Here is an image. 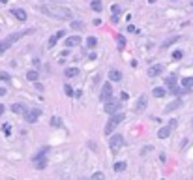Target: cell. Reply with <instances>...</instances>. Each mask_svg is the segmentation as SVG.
<instances>
[{
    "label": "cell",
    "instance_id": "obj_1",
    "mask_svg": "<svg viewBox=\"0 0 193 180\" xmlns=\"http://www.w3.org/2000/svg\"><path fill=\"white\" fill-rule=\"evenodd\" d=\"M41 11H43V13H47L49 17L62 19V21H71V17H73L71 9L62 8V6H54V4H41Z\"/></svg>",
    "mask_w": 193,
    "mask_h": 180
},
{
    "label": "cell",
    "instance_id": "obj_2",
    "mask_svg": "<svg viewBox=\"0 0 193 180\" xmlns=\"http://www.w3.org/2000/svg\"><path fill=\"white\" fill-rule=\"evenodd\" d=\"M120 109H122V103H120V101H114V100H111V98H109V100L105 101V105H103V111H105L107 115L118 113Z\"/></svg>",
    "mask_w": 193,
    "mask_h": 180
},
{
    "label": "cell",
    "instance_id": "obj_3",
    "mask_svg": "<svg viewBox=\"0 0 193 180\" xmlns=\"http://www.w3.org/2000/svg\"><path fill=\"white\" fill-rule=\"evenodd\" d=\"M109 147H111V150H113V152H118V150L124 147V137H122L120 133L113 135V137L109 139Z\"/></svg>",
    "mask_w": 193,
    "mask_h": 180
},
{
    "label": "cell",
    "instance_id": "obj_4",
    "mask_svg": "<svg viewBox=\"0 0 193 180\" xmlns=\"http://www.w3.org/2000/svg\"><path fill=\"white\" fill-rule=\"evenodd\" d=\"M111 96H113V86H111V83H103V85H101V92H99V101L105 103Z\"/></svg>",
    "mask_w": 193,
    "mask_h": 180
},
{
    "label": "cell",
    "instance_id": "obj_5",
    "mask_svg": "<svg viewBox=\"0 0 193 180\" xmlns=\"http://www.w3.org/2000/svg\"><path fill=\"white\" fill-rule=\"evenodd\" d=\"M39 116H41V109H32V111L26 109V111H24V120L30 122V124H34Z\"/></svg>",
    "mask_w": 193,
    "mask_h": 180
},
{
    "label": "cell",
    "instance_id": "obj_6",
    "mask_svg": "<svg viewBox=\"0 0 193 180\" xmlns=\"http://www.w3.org/2000/svg\"><path fill=\"white\" fill-rule=\"evenodd\" d=\"M150 77H158V75H161L163 73V66L161 64H154V66H150L148 68V71H146Z\"/></svg>",
    "mask_w": 193,
    "mask_h": 180
},
{
    "label": "cell",
    "instance_id": "obj_7",
    "mask_svg": "<svg viewBox=\"0 0 193 180\" xmlns=\"http://www.w3.org/2000/svg\"><path fill=\"white\" fill-rule=\"evenodd\" d=\"M81 41H83V39H81V36H69V38L66 39V43H64V45H66V47H77Z\"/></svg>",
    "mask_w": 193,
    "mask_h": 180
},
{
    "label": "cell",
    "instance_id": "obj_8",
    "mask_svg": "<svg viewBox=\"0 0 193 180\" xmlns=\"http://www.w3.org/2000/svg\"><path fill=\"white\" fill-rule=\"evenodd\" d=\"M11 13H13L15 19H19V21H26V11H24V9H21V8H13Z\"/></svg>",
    "mask_w": 193,
    "mask_h": 180
},
{
    "label": "cell",
    "instance_id": "obj_9",
    "mask_svg": "<svg viewBox=\"0 0 193 180\" xmlns=\"http://www.w3.org/2000/svg\"><path fill=\"white\" fill-rule=\"evenodd\" d=\"M11 111H13L15 115H24L26 105H24V103H13V105H11Z\"/></svg>",
    "mask_w": 193,
    "mask_h": 180
},
{
    "label": "cell",
    "instance_id": "obj_10",
    "mask_svg": "<svg viewBox=\"0 0 193 180\" xmlns=\"http://www.w3.org/2000/svg\"><path fill=\"white\" fill-rule=\"evenodd\" d=\"M124 118H126V115H124V113H120V111H118V113H113V115H111V120H113L114 124H120V122H122Z\"/></svg>",
    "mask_w": 193,
    "mask_h": 180
},
{
    "label": "cell",
    "instance_id": "obj_11",
    "mask_svg": "<svg viewBox=\"0 0 193 180\" xmlns=\"http://www.w3.org/2000/svg\"><path fill=\"white\" fill-rule=\"evenodd\" d=\"M26 79H28V81H34V83H36V81L39 79V73H38L36 69H28V71H26Z\"/></svg>",
    "mask_w": 193,
    "mask_h": 180
},
{
    "label": "cell",
    "instance_id": "obj_12",
    "mask_svg": "<svg viewBox=\"0 0 193 180\" xmlns=\"http://www.w3.org/2000/svg\"><path fill=\"white\" fill-rule=\"evenodd\" d=\"M64 75H66L68 79H71V77H77V75H79V69H77V68H68V69L64 71Z\"/></svg>",
    "mask_w": 193,
    "mask_h": 180
},
{
    "label": "cell",
    "instance_id": "obj_13",
    "mask_svg": "<svg viewBox=\"0 0 193 180\" xmlns=\"http://www.w3.org/2000/svg\"><path fill=\"white\" fill-rule=\"evenodd\" d=\"M109 79H111V81H120V79H122V73H120L118 69H111V71H109Z\"/></svg>",
    "mask_w": 193,
    "mask_h": 180
},
{
    "label": "cell",
    "instance_id": "obj_14",
    "mask_svg": "<svg viewBox=\"0 0 193 180\" xmlns=\"http://www.w3.org/2000/svg\"><path fill=\"white\" fill-rule=\"evenodd\" d=\"M165 94H167V90H165V88H161V86H158V88H154V90H152V96H154V98H163Z\"/></svg>",
    "mask_w": 193,
    "mask_h": 180
},
{
    "label": "cell",
    "instance_id": "obj_15",
    "mask_svg": "<svg viewBox=\"0 0 193 180\" xmlns=\"http://www.w3.org/2000/svg\"><path fill=\"white\" fill-rule=\"evenodd\" d=\"M169 135H171V128H160V131H158L160 139H167Z\"/></svg>",
    "mask_w": 193,
    "mask_h": 180
},
{
    "label": "cell",
    "instance_id": "obj_16",
    "mask_svg": "<svg viewBox=\"0 0 193 180\" xmlns=\"http://www.w3.org/2000/svg\"><path fill=\"white\" fill-rule=\"evenodd\" d=\"M126 162H116L114 165H113V169H114V173H122V171H126Z\"/></svg>",
    "mask_w": 193,
    "mask_h": 180
},
{
    "label": "cell",
    "instance_id": "obj_17",
    "mask_svg": "<svg viewBox=\"0 0 193 180\" xmlns=\"http://www.w3.org/2000/svg\"><path fill=\"white\" fill-rule=\"evenodd\" d=\"M180 105H182V101H180V100H176V101H173L171 105H167V107H165V113H171V111H175V109H178Z\"/></svg>",
    "mask_w": 193,
    "mask_h": 180
},
{
    "label": "cell",
    "instance_id": "obj_18",
    "mask_svg": "<svg viewBox=\"0 0 193 180\" xmlns=\"http://www.w3.org/2000/svg\"><path fill=\"white\" fill-rule=\"evenodd\" d=\"M34 162H36V169H45V167H47L45 156H43V158H38V160H34Z\"/></svg>",
    "mask_w": 193,
    "mask_h": 180
},
{
    "label": "cell",
    "instance_id": "obj_19",
    "mask_svg": "<svg viewBox=\"0 0 193 180\" xmlns=\"http://www.w3.org/2000/svg\"><path fill=\"white\" fill-rule=\"evenodd\" d=\"M114 128H116V124H114L113 120H109V122H107V126H105V135H111V133L114 131Z\"/></svg>",
    "mask_w": 193,
    "mask_h": 180
},
{
    "label": "cell",
    "instance_id": "obj_20",
    "mask_svg": "<svg viewBox=\"0 0 193 180\" xmlns=\"http://www.w3.org/2000/svg\"><path fill=\"white\" fill-rule=\"evenodd\" d=\"M90 6H92L94 11H101V9H103V2H101V0H92Z\"/></svg>",
    "mask_w": 193,
    "mask_h": 180
},
{
    "label": "cell",
    "instance_id": "obj_21",
    "mask_svg": "<svg viewBox=\"0 0 193 180\" xmlns=\"http://www.w3.org/2000/svg\"><path fill=\"white\" fill-rule=\"evenodd\" d=\"M58 39H60V38H58L56 34H53V36L49 38V43H47V47H49V49H53V47H54V45L58 43Z\"/></svg>",
    "mask_w": 193,
    "mask_h": 180
},
{
    "label": "cell",
    "instance_id": "obj_22",
    "mask_svg": "<svg viewBox=\"0 0 193 180\" xmlns=\"http://www.w3.org/2000/svg\"><path fill=\"white\" fill-rule=\"evenodd\" d=\"M98 45V38H94V36H90V38H86V47H90V49H94Z\"/></svg>",
    "mask_w": 193,
    "mask_h": 180
},
{
    "label": "cell",
    "instance_id": "obj_23",
    "mask_svg": "<svg viewBox=\"0 0 193 180\" xmlns=\"http://www.w3.org/2000/svg\"><path fill=\"white\" fill-rule=\"evenodd\" d=\"M145 101H146V98H145V96H141V98H139V103H137V107H135V111H137V113H141V111L145 109V105H146Z\"/></svg>",
    "mask_w": 193,
    "mask_h": 180
},
{
    "label": "cell",
    "instance_id": "obj_24",
    "mask_svg": "<svg viewBox=\"0 0 193 180\" xmlns=\"http://www.w3.org/2000/svg\"><path fill=\"white\" fill-rule=\"evenodd\" d=\"M182 86H184V88H191L193 86V77H184V79H182Z\"/></svg>",
    "mask_w": 193,
    "mask_h": 180
},
{
    "label": "cell",
    "instance_id": "obj_25",
    "mask_svg": "<svg viewBox=\"0 0 193 180\" xmlns=\"http://www.w3.org/2000/svg\"><path fill=\"white\" fill-rule=\"evenodd\" d=\"M71 28H75V30H83V28H84V23H81V21H71Z\"/></svg>",
    "mask_w": 193,
    "mask_h": 180
},
{
    "label": "cell",
    "instance_id": "obj_26",
    "mask_svg": "<svg viewBox=\"0 0 193 180\" xmlns=\"http://www.w3.org/2000/svg\"><path fill=\"white\" fill-rule=\"evenodd\" d=\"M180 39V36H175V38H171V39H167L165 43H161V49H165V47H169L171 43H175V41H178Z\"/></svg>",
    "mask_w": 193,
    "mask_h": 180
},
{
    "label": "cell",
    "instance_id": "obj_27",
    "mask_svg": "<svg viewBox=\"0 0 193 180\" xmlns=\"http://www.w3.org/2000/svg\"><path fill=\"white\" fill-rule=\"evenodd\" d=\"M165 83H167V86H169V88H175V86H176V77H175V75H173V77H167V81H165Z\"/></svg>",
    "mask_w": 193,
    "mask_h": 180
},
{
    "label": "cell",
    "instance_id": "obj_28",
    "mask_svg": "<svg viewBox=\"0 0 193 180\" xmlns=\"http://www.w3.org/2000/svg\"><path fill=\"white\" fill-rule=\"evenodd\" d=\"M51 126H53V128H60V126H62V120H60L58 116H53V118H51Z\"/></svg>",
    "mask_w": 193,
    "mask_h": 180
},
{
    "label": "cell",
    "instance_id": "obj_29",
    "mask_svg": "<svg viewBox=\"0 0 193 180\" xmlns=\"http://www.w3.org/2000/svg\"><path fill=\"white\" fill-rule=\"evenodd\" d=\"M64 92H66V96H75V92L69 85H64Z\"/></svg>",
    "mask_w": 193,
    "mask_h": 180
},
{
    "label": "cell",
    "instance_id": "obj_30",
    "mask_svg": "<svg viewBox=\"0 0 193 180\" xmlns=\"http://www.w3.org/2000/svg\"><path fill=\"white\" fill-rule=\"evenodd\" d=\"M116 41H118V45H120V47H124V45H126V38H124L122 34H118V36H116Z\"/></svg>",
    "mask_w": 193,
    "mask_h": 180
},
{
    "label": "cell",
    "instance_id": "obj_31",
    "mask_svg": "<svg viewBox=\"0 0 193 180\" xmlns=\"http://www.w3.org/2000/svg\"><path fill=\"white\" fill-rule=\"evenodd\" d=\"M182 56H184V53H182V51H175V53H173V60H180Z\"/></svg>",
    "mask_w": 193,
    "mask_h": 180
},
{
    "label": "cell",
    "instance_id": "obj_32",
    "mask_svg": "<svg viewBox=\"0 0 193 180\" xmlns=\"http://www.w3.org/2000/svg\"><path fill=\"white\" fill-rule=\"evenodd\" d=\"M11 77H9V73H6V71H0V81H9Z\"/></svg>",
    "mask_w": 193,
    "mask_h": 180
},
{
    "label": "cell",
    "instance_id": "obj_33",
    "mask_svg": "<svg viewBox=\"0 0 193 180\" xmlns=\"http://www.w3.org/2000/svg\"><path fill=\"white\" fill-rule=\"evenodd\" d=\"M105 177H103V173H94L92 175V180H103Z\"/></svg>",
    "mask_w": 193,
    "mask_h": 180
},
{
    "label": "cell",
    "instance_id": "obj_34",
    "mask_svg": "<svg viewBox=\"0 0 193 180\" xmlns=\"http://www.w3.org/2000/svg\"><path fill=\"white\" fill-rule=\"evenodd\" d=\"M176 126H178V120H176V118H173V120L169 122V128L173 130V128H176Z\"/></svg>",
    "mask_w": 193,
    "mask_h": 180
},
{
    "label": "cell",
    "instance_id": "obj_35",
    "mask_svg": "<svg viewBox=\"0 0 193 180\" xmlns=\"http://www.w3.org/2000/svg\"><path fill=\"white\" fill-rule=\"evenodd\" d=\"M113 13H114V15H118V13H120V6H116V4H114V6H113Z\"/></svg>",
    "mask_w": 193,
    "mask_h": 180
},
{
    "label": "cell",
    "instance_id": "obj_36",
    "mask_svg": "<svg viewBox=\"0 0 193 180\" xmlns=\"http://www.w3.org/2000/svg\"><path fill=\"white\" fill-rule=\"evenodd\" d=\"M2 130H4V133H6V135H9V124H4V128H2Z\"/></svg>",
    "mask_w": 193,
    "mask_h": 180
},
{
    "label": "cell",
    "instance_id": "obj_37",
    "mask_svg": "<svg viewBox=\"0 0 193 180\" xmlns=\"http://www.w3.org/2000/svg\"><path fill=\"white\" fill-rule=\"evenodd\" d=\"M126 30H128V32H137V28H135V26H133V24H130V26H128V28H126Z\"/></svg>",
    "mask_w": 193,
    "mask_h": 180
},
{
    "label": "cell",
    "instance_id": "obj_38",
    "mask_svg": "<svg viewBox=\"0 0 193 180\" xmlns=\"http://www.w3.org/2000/svg\"><path fill=\"white\" fill-rule=\"evenodd\" d=\"M88 60H96V53H90V54H88Z\"/></svg>",
    "mask_w": 193,
    "mask_h": 180
},
{
    "label": "cell",
    "instance_id": "obj_39",
    "mask_svg": "<svg viewBox=\"0 0 193 180\" xmlns=\"http://www.w3.org/2000/svg\"><path fill=\"white\" fill-rule=\"evenodd\" d=\"M120 98H122V100H124V101H126V100H128V98H130V96H128V94H126V92H122V94H120Z\"/></svg>",
    "mask_w": 193,
    "mask_h": 180
},
{
    "label": "cell",
    "instance_id": "obj_40",
    "mask_svg": "<svg viewBox=\"0 0 193 180\" xmlns=\"http://www.w3.org/2000/svg\"><path fill=\"white\" fill-rule=\"evenodd\" d=\"M6 94V88H0V96H4Z\"/></svg>",
    "mask_w": 193,
    "mask_h": 180
},
{
    "label": "cell",
    "instance_id": "obj_41",
    "mask_svg": "<svg viewBox=\"0 0 193 180\" xmlns=\"http://www.w3.org/2000/svg\"><path fill=\"white\" fill-rule=\"evenodd\" d=\"M2 113H4V105H0V115H2Z\"/></svg>",
    "mask_w": 193,
    "mask_h": 180
},
{
    "label": "cell",
    "instance_id": "obj_42",
    "mask_svg": "<svg viewBox=\"0 0 193 180\" xmlns=\"http://www.w3.org/2000/svg\"><path fill=\"white\" fill-rule=\"evenodd\" d=\"M148 2H150V4H154V2H156V0H148Z\"/></svg>",
    "mask_w": 193,
    "mask_h": 180
},
{
    "label": "cell",
    "instance_id": "obj_43",
    "mask_svg": "<svg viewBox=\"0 0 193 180\" xmlns=\"http://www.w3.org/2000/svg\"><path fill=\"white\" fill-rule=\"evenodd\" d=\"M173 2H178V0H173Z\"/></svg>",
    "mask_w": 193,
    "mask_h": 180
}]
</instances>
